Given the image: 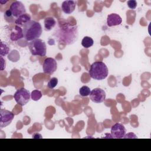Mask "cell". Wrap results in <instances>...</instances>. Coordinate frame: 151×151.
Segmentation results:
<instances>
[{
    "label": "cell",
    "instance_id": "6da1fadb",
    "mask_svg": "<svg viewBox=\"0 0 151 151\" xmlns=\"http://www.w3.org/2000/svg\"><path fill=\"white\" fill-rule=\"evenodd\" d=\"M78 35L77 25L69 23L59 24L53 33L55 40L64 45L73 44L77 40Z\"/></svg>",
    "mask_w": 151,
    "mask_h": 151
},
{
    "label": "cell",
    "instance_id": "7a4b0ae2",
    "mask_svg": "<svg viewBox=\"0 0 151 151\" xmlns=\"http://www.w3.org/2000/svg\"><path fill=\"white\" fill-rule=\"evenodd\" d=\"M24 38L28 41L38 39L42 34V27L40 22L31 20L24 25L22 28Z\"/></svg>",
    "mask_w": 151,
    "mask_h": 151
},
{
    "label": "cell",
    "instance_id": "3957f363",
    "mask_svg": "<svg viewBox=\"0 0 151 151\" xmlns=\"http://www.w3.org/2000/svg\"><path fill=\"white\" fill-rule=\"evenodd\" d=\"M88 74L91 78L96 80L105 79L108 74L109 70L107 65L102 61H95L90 67Z\"/></svg>",
    "mask_w": 151,
    "mask_h": 151
},
{
    "label": "cell",
    "instance_id": "277c9868",
    "mask_svg": "<svg viewBox=\"0 0 151 151\" xmlns=\"http://www.w3.org/2000/svg\"><path fill=\"white\" fill-rule=\"evenodd\" d=\"M28 47L32 55L44 57L46 55L47 46L45 42L41 39L38 38L30 41Z\"/></svg>",
    "mask_w": 151,
    "mask_h": 151
},
{
    "label": "cell",
    "instance_id": "5b68a950",
    "mask_svg": "<svg viewBox=\"0 0 151 151\" xmlns=\"http://www.w3.org/2000/svg\"><path fill=\"white\" fill-rule=\"evenodd\" d=\"M31 97V94L29 91L24 88H21L15 93L14 94V98L17 104L23 106L28 103Z\"/></svg>",
    "mask_w": 151,
    "mask_h": 151
},
{
    "label": "cell",
    "instance_id": "8992f818",
    "mask_svg": "<svg viewBox=\"0 0 151 151\" xmlns=\"http://www.w3.org/2000/svg\"><path fill=\"white\" fill-rule=\"evenodd\" d=\"M9 9L15 19L26 12V9L24 4L21 2L17 1L13 2L11 4Z\"/></svg>",
    "mask_w": 151,
    "mask_h": 151
},
{
    "label": "cell",
    "instance_id": "52a82bcc",
    "mask_svg": "<svg viewBox=\"0 0 151 151\" xmlns=\"http://www.w3.org/2000/svg\"><path fill=\"white\" fill-rule=\"evenodd\" d=\"M14 118V113L9 110L1 109L0 110V127L3 128L8 126Z\"/></svg>",
    "mask_w": 151,
    "mask_h": 151
},
{
    "label": "cell",
    "instance_id": "ba28073f",
    "mask_svg": "<svg viewBox=\"0 0 151 151\" xmlns=\"http://www.w3.org/2000/svg\"><path fill=\"white\" fill-rule=\"evenodd\" d=\"M42 68L44 73L51 75L57 70V61L53 58L48 57L45 58L44 61L42 64Z\"/></svg>",
    "mask_w": 151,
    "mask_h": 151
},
{
    "label": "cell",
    "instance_id": "9c48e42d",
    "mask_svg": "<svg viewBox=\"0 0 151 151\" xmlns=\"http://www.w3.org/2000/svg\"><path fill=\"white\" fill-rule=\"evenodd\" d=\"M89 96L91 100L96 103H100L104 101L106 97L105 91L100 88H96L92 90Z\"/></svg>",
    "mask_w": 151,
    "mask_h": 151
},
{
    "label": "cell",
    "instance_id": "30bf717a",
    "mask_svg": "<svg viewBox=\"0 0 151 151\" xmlns=\"http://www.w3.org/2000/svg\"><path fill=\"white\" fill-rule=\"evenodd\" d=\"M126 132L124 125L116 123L111 128V134L114 139H122L125 136Z\"/></svg>",
    "mask_w": 151,
    "mask_h": 151
},
{
    "label": "cell",
    "instance_id": "8fae6325",
    "mask_svg": "<svg viewBox=\"0 0 151 151\" xmlns=\"http://www.w3.org/2000/svg\"><path fill=\"white\" fill-rule=\"evenodd\" d=\"M77 2L74 1H65L62 3V11L66 14H71L75 9Z\"/></svg>",
    "mask_w": 151,
    "mask_h": 151
},
{
    "label": "cell",
    "instance_id": "7c38bea8",
    "mask_svg": "<svg viewBox=\"0 0 151 151\" xmlns=\"http://www.w3.org/2000/svg\"><path fill=\"white\" fill-rule=\"evenodd\" d=\"M122 22L120 16L117 14H110L108 15L107 18V24L109 27L116 26L120 25Z\"/></svg>",
    "mask_w": 151,
    "mask_h": 151
},
{
    "label": "cell",
    "instance_id": "4fadbf2b",
    "mask_svg": "<svg viewBox=\"0 0 151 151\" xmlns=\"http://www.w3.org/2000/svg\"><path fill=\"white\" fill-rule=\"evenodd\" d=\"M23 37H24V35H23L22 28H21V27L15 25L14 28V31H12L11 32V34L10 36L11 40L12 41H18V40H20Z\"/></svg>",
    "mask_w": 151,
    "mask_h": 151
},
{
    "label": "cell",
    "instance_id": "5bb4252c",
    "mask_svg": "<svg viewBox=\"0 0 151 151\" xmlns=\"http://www.w3.org/2000/svg\"><path fill=\"white\" fill-rule=\"evenodd\" d=\"M29 21H31V16L29 15V14L25 13L17 18L15 19V24H16V25H18L19 27H23L24 24H25Z\"/></svg>",
    "mask_w": 151,
    "mask_h": 151
},
{
    "label": "cell",
    "instance_id": "9a60e30c",
    "mask_svg": "<svg viewBox=\"0 0 151 151\" xmlns=\"http://www.w3.org/2000/svg\"><path fill=\"white\" fill-rule=\"evenodd\" d=\"M44 28L45 31L51 30L56 25V21L52 17H46L44 19Z\"/></svg>",
    "mask_w": 151,
    "mask_h": 151
},
{
    "label": "cell",
    "instance_id": "2e32d148",
    "mask_svg": "<svg viewBox=\"0 0 151 151\" xmlns=\"http://www.w3.org/2000/svg\"><path fill=\"white\" fill-rule=\"evenodd\" d=\"M94 44L93 40L90 37H84L81 41V45L85 48H88Z\"/></svg>",
    "mask_w": 151,
    "mask_h": 151
},
{
    "label": "cell",
    "instance_id": "e0dca14e",
    "mask_svg": "<svg viewBox=\"0 0 151 151\" xmlns=\"http://www.w3.org/2000/svg\"><path fill=\"white\" fill-rule=\"evenodd\" d=\"M9 52V48L7 46V45L1 41V51H0V55L3 57L7 55Z\"/></svg>",
    "mask_w": 151,
    "mask_h": 151
},
{
    "label": "cell",
    "instance_id": "ac0fdd59",
    "mask_svg": "<svg viewBox=\"0 0 151 151\" xmlns=\"http://www.w3.org/2000/svg\"><path fill=\"white\" fill-rule=\"evenodd\" d=\"M90 92H91L90 88L86 86H84L79 89V93L83 97H87L89 96L90 94Z\"/></svg>",
    "mask_w": 151,
    "mask_h": 151
},
{
    "label": "cell",
    "instance_id": "d6986e66",
    "mask_svg": "<svg viewBox=\"0 0 151 151\" xmlns=\"http://www.w3.org/2000/svg\"><path fill=\"white\" fill-rule=\"evenodd\" d=\"M42 97V93L41 91L38 90H33L31 93V97L34 101L39 100Z\"/></svg>",
    "mask_w": 151,
    "mask_h": 151
},
{
    "label": "cell",
    "instance_id": "ffe728a7",
    "mask_svg": "<svg viewBox=\"0 0 151 151\" xmlns=\"http://www.w3.org/2000/svg\"><path fill=\"white\" fill-rule=\"evenodd\" d=\"M4 18L6 20V21H7L8 22H9V23H11V22H13L15 21V19H14L15 18L12 15L9 9H8L5 12V13H4Z\"/></svg>",
    "mask_w": 151,
    "mask_h": 151
},
{
    "label": "cell",
    "instance_id": "44dd1931",
    "mask_svg": "<svg viewBox=\"0 0 151 151\" xmlns=\"http://www.w3.org/2000/svg\"><path fill=\"white\" fill-rule=\"evenodd\" d=\"M58 79L55 77H52L51 78L48 82V84H47V87L49 88H51V89H52L54 88L58 84Z\"/></svg>",
    "mask_w": 151,
    "mask_h": 151
},
{
    "label": "cell",
    "instance_id": "7402d4cb",
    "mask_svg": "<svg viewBox=\"0 0 151 151\" xmlns=\"http://www.w3.org/2000/svg\"><path fill=\"white\" fill-rule=\"evenodd\" d=\"M127 4L129 8L132 9H134L137 6V1L135 0H129V1H127Z\"/></svg>",
    "mask_w": 151,
    "mask_h": 151
},
{
    "label": "cell",
    "instance_id": "603a6c76",
    "mask_svg": "<svg viewBox=\"0 0 151 151\" xmlns=\"http://www.w3.org/2000/svg\"><path fill=\"white\" fill-rule=\"evenodd\" d=\"M0 58H1V70L2 71L5 68L6 62H5V60L3 58V57L2 56H1Z\"/></svg>",
    "mask_w": 151,
    "mask_h": 151
},
{
    "label": "cell",
    "instance_id": "cb8c5ba5",
    "mask_svg": "<svg viewBox=\"0 0 151 151\" xmlns=\"http://www.w3.org/2000/svg\"><path fill=\"white\" fill-rule=\"evenodd\" d=\"M123 138H137L136 136L132 133H129L123 137Z\"/></svg>",
    "mask_w": 151,
    "mask_h": 151
},
{
    "label": "cell",
    "instance_id": "d4e9b609",
    "mask_svg": "<svg viewBox=\"0 0 151 151\" xmlns=\"http://www.w3.org/2000/svg\"><path fill=\"white\" fill-rule=\"evenodd\" d=\"M32 138H42V136L38 133H35L34 134H32Z\"/></svg>",
    "mask_w": 151,
    "mask_h": 151
},
{
    "label": "cell",
    "instance_id": "484cf974",
    "mask_svg": "<svg viewBox=\"0 0 151 151\" xmlns=\"http://www.w3.org/2000/svg\"><path fill=\"white\" fill-rule=\"evenodd\" d=\"M8 2V1H0V3L1 4H5V3H6Z\"/></svg>",
    "mask_w": 151,
    "mask_h": 151
}]
</instances>
